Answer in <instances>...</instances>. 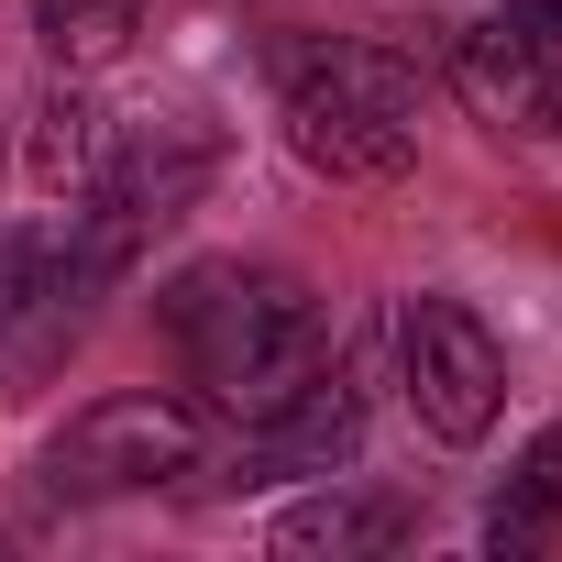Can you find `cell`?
Listing matches in <instances>:
<instances>
[{
	"label": "cell",
	"instance_id": "cell-10",
	"mask_svg": "<svg viewBox=\"0 0 562 562\" xmlns=\"http://www.w3.org/2000/svg\"><path fill=\"white\" fill-rule=\"evenodd\" d=\"M562 529V419L518 452V474H507V496L485 507V551H540Z\"/></svg>",
	"mask_w": 562,
	"mask_h": 562
},
{
	"label": "cell",
	"instance_id": "cell-12",
	"mask_svg": "<svg viewBox=\"0 0 562 562\" xmlns=\"http://www.w3.org/2000/svg\"><path fill=\"white\" fill-rule=\"evenodd\" d=\"M529 133H562V0H551V45H540V111Z\"/></svg>",
	"mask_w": 562,
	"mask_h": 562
},
{
	"label": "cell",
	"instance_id": "cell-5",
	"mask_svg": "<svg viewBox=\"0 0 562 562\" xmlns=\"http://www.w3.org/2000/svg\"><path fill=\"white\" fill-rule=\"evenodd\" d=\"M364 452V386L342 364L299 375L276 408L243 419V485H288V474H342Z\"/></svg>",
	"mask_w": 562,
	"mask_h": 562
},
{
	"label": "cell",
	"instance_id": "cell-11",
	"mask_svg": "<svg viewBox=\"0 0 562 562\" xmlns=\"http://www.w3.org/2000/svg\"><path fill=\"white\" fill-rule=\"evenodd\" d=\"M34 34L56 67H111L144 34V0H34Z\"/></svg>",
	"mask_w": 562,
	"mask_h": 562
},
{
	"label": "cell",
	"instance_id": "cell-3",
	"mask_svg": "<svg viewBox=\"0 0 562 562\" xmlns=\"http://www.w3.org/2000/svg\"><path fill=\"white\" fill-rule=\"evenodd\" d=\"M199 474V408L188 397H155V386H122V397H89L56 441H45V485L56 496H155Z\"/></svg>",
	"mask_w": 562,
	"mask_h": 562
},
{
	"label": "cell",
	"instance_id": "cell-9",
	"mask_svg": "<svg viewBox=\"0 0 562 562\" xmlns=\"http://www.w3.org/2000/svg\"><path fill=\"white\" fill-rule=\"evenodd\" d=\"M210 188V144L199 133H155V144H111V166H100V199H122L144 232H166L188 199Z\"/></svg>",
	"mask_w": 562,
	"mask_h": 562
},
{
	"label": "cell",
	"instance_id": "cell-4",
	"mask_svg": "<svg viewBox=\"0 0 562 562\" xmlns=\"http://www.w3.org/2000/svg\"><path fill=\"white\" fill-rule=\"evenodd\" d=\"M397 375H408V408L430 441H485L496 408H507V353L496 331L463 310V299H397Z\"/></svg>",
	"mask_w": 562,
	"mask_h": 562
},
{
	"label": "cell",
	"instance_id": "cell-6",
	"mask_svg": "<svg viewBox=\"0 0 562 562\" xmlns=\"http://www.w3.org/2000/svg\"><path fill=\"white\" fill-rule=\"evenodd\" d=\"M540 45H551V0H496L485 23L452 34V89L485 122H529L540 111Z\"/></svg>",
	"mask_w": 562,
	"mask_h": 562
},
{
	"label": "cell",
	"instance_id": "cell-2",
	"mask_svg": "<svg viewBox=\"0 0 562 562\" xmlns=\"http://www.w3.org/2000/svg\"><path fill=\"white\" fill-rule=\"evenodd\" d=\"M276 100H288V144L310 177L386 188L419 155V67L386 45H288L276 56Z\"/></svg>",
	"mask_w": 562,
	"mask_h": 562
},
{
	"label": "cell",
	"instance_id": "cell-1",
	"mask_svg": "<svg viewBox=\"0 0 562 562\" xmlns=\"http://www.w3.org/2000/svg\"><path fill=\"white\" fill-rule=\"evenodd\" d=\"M155 321H166L177 364L210 386V408H232V419L276 408L299 375L331 364V321H321V299L299 288V276H276V265H232V254L177 265L166 288H155Z\"/></svg>",
	"mask_w": 562,
	"mask_h": 562
},
{
	"label": "cell",
	"instance_id": "cell-8",
	"mask_svg": "<svg viewBox=\"0 0 562 562\" xmlns=\"http://www.w3.org/2000/svg\"><path fill=\"white\" fill-rule=\"evenodd\" d=\"M111 144H122V133H111V111H100L89 89H67V78H56V89L34 100V122H23V166H34V188H45V199H89V188H100V166H111Z\"/></svg>",
	"mask_w": 562,
	"mask_h": 562
},
{
	"label": "cell",
	"instance_id": "cell-7",
	"mask_svg": "<svg viewBox=\"0 0 562 562\" xmlns=\"http://www.w3.org/2000/svg\"><path fill=\"white\" fill-rule=\"evenodd\" d=\"M408 540V496H375V485H321L276 518V551L288 562H375Z\"/></svg>",
	"mask_w": 562,
	"mask_h": 562
}]
</instances>
